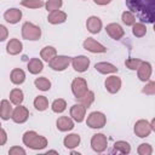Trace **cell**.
Returning <instances> with one entry per match:
<instances>
[{
  "label": "cell",
  "mask_w": 155,
  "mask_h": 155,
  "mask_svg": "<svg viewBox=\"0 0 155 155\" xmlns=\"http://www.w3.org/2000/svg\"><path fill=\"white\" fill-rule=\"evenodd\" d=\"M6 140H7V133L4 128L0 127V145H4L6 143Z\"/></svg>",
  "instance_id": "cell-42"
},
{
  "label": "cell",
  "mask_w": 155,
  "mask_h": 155,
  "mask_svg": "<svg viewBox=\"0 0 155 155\" xmlns=\"http://www.w3.org/2000/svg\"><path fill=\"white\" fill-rule=\"evenodd\" d=\"M105 30H107L108 35L114 40H120L125 35V31H124L122 27L117 23H109L105 27Z\"/></svg>",
  "instance_id": "cell-12"
},
{
  "label": "cell",
  "mask_w": 155,
  "mask_h": 155,
  "mask_svg": "<svg viewBox=\"0 0 155 155\" xmlns=\"http://www.w3.org/2000/svg\"><path fill=\"white\" fill-rule=\"evenodd\" d=\"M137 74L140 81H148L151 76V64L149 62H143L137 68Z\"/></svg>",
  "instance_id": "cell-13"
},
{
  "label": "cell",
  "mask_w": 155,
  "mask_h": 155,
  "mask_svg": "<svg viewBox=\"0 0 155 155\" xmlns=\"http://www.w3.org/2000/svg\"><path fill=\"white\" fill-rule=\"evenodd\" d=\"M114 150L120 154H128L131 151V145L125 140H117L114 143Z\"/></svg>",
  "instance_id": "cell-29"
},
{
  "label": "cell",
  "mask_w": 155,
  "mask_h": 155,
  "mask_svg": "<svg viewBox=\"0 0 155 155\" xmlns=\"http://www.w3.org/2000/svg\"><path fill=\"white\" fill-rule=\"evenodd\" d=\"M56 125H57V128L62 132H67L74 128V121L71 120V117H68V116H59L57 119Z\"/></svg>",
  "instance_id": "cell-18"
},
{
  "label": "cell",
  "mask_w": 155,
  "mask_h": 155,
  "mask_svg": "<svg viewBox=\"0 0 155 155\" xmlns=\"http://www.w3.org/2000/svg\"><path fill=\"white\" fill-rule=\"evenodd\" d=\"M8 154L10 155H25V150L21 147H12L8 150Z\"/></svg>",
  "instance_id": "cell-40"
},
{
  "label": "cell",
  "mask_w": 155,
  "mask_h": 155,
  "mask_svg": "<svg viewBox=\"0 0 155 155\" xmlns=\"http://www.w3.org/2000/svg\"><path fill=\"white\" fill-rule=\"evenodd\" d=\"M22 36L25 40H39L41 36V29L31 22H25L22 25Z\"/></svg>",
  "instance_id": "cell-3"
},
{
  "label": "cell",
  "mask_w": 155,
  "mask_h": 155,
  "mask_svg": "<svg viewBox=\"0 0 155 155\" xmlns=\"http://www.w3.org/2000/svg\"><path fill=\"white\" fill-rule=\"evenodd\" d=\"M8 36V30L5 25L0 24V41H5Z\"/></svg>",
  "instance_id": "cell-41"
},
{
  "label": "cell",
  "mask_w": 155,
  "mask_h": 155,
  "mask_svg": "<svg viewBox=\"0 0 155 155\" xmlns=\"http://www.w3.org/2000/svg\"><path fill=\"white\" fill-rule=\"evenodd\" d=\"M12 111H13V109L11 107L10 101L2 99L0 103V117L2 120H8L12 116Z\"/></svg>",
  "instance_id": "cell-21"
},
{
  "label": "cell",
  "mask_w": 155,
  "mask_h": 155,
  "mask_svg": "<svg viewBox=\"0 0 155 155\" xmlns=\"http://www.w3.org/2000/svg\"><path fill=\"white\" fill-rule=\"evenodd\" d=\"M86 27H87V30L92 34H97L101 31L102 29V21L99 17L97 16H91L87 18V22H86Z\"/></svg>",
  "instance_id": "cell-16"
},
{
  "label": "cell",
  "mask_w": 155,
  "mask_h": 155,
  "mask_svg": "<svg viewBox=\"0 0 155 155\" xmlns=\"http://www.w3.org/2000/svg\"><path fill=\"white\" fill-rule=\"evenodd\" d=\"M0 127H1V124H0Z\"/></svg>",
  "instance_id": "cell-45"
},
{
  "label": "cell",
  "mask_w": 155,
  "mask_h": 155,
  "mask_svg": "<svg viewBox=\"0 0 155 155\" xmlns=\"http://www.w3.org/2000/svg\"><path fill=\"white\" fill-rule=\"evenodd\" d=\"M57 56V51H56V48L54 47H52V46H46V47H44L42 50H41V52H40V57L45 61V62H50L53 57H56Z\"/></svg>",
  "instance_id": "cell-27"
},
{
  "label": "cell",
  "mask_w": 155,
  "mask_h": 155,
  "mask_svg": "<svg viewBox=\"0 0 155 155\" xmlns=\"http://www.w3.org/2000/svg\"><path fill=\"white\" fill-rule=\"evenodd\" d=\"M28 117H29V110L21 104L15 108V110L12 111V116H11V119L16 124H23L28 120Z\"/></svg>",
  "instance_id": "cell-9"
},
{
  "label": "cell",
  "mask_w": 155,
  "mask_h": 155,
  "mask_svg": "<svg viewBox=\"0 0 155 155\" xmlns=\"http://www.w3.org/2000/svg\"><path fill=\"white\" fill-rule=\"evenodd\" d=\"M82 46H84L85 50H87V51H90L92 53H103V52L107 51V47L105 46H103L102 44H99L98 41H96L92 38H87L84 41Z\"/></svg>",
  "instance_id": "cell-10"
},
{
  "label": "cell",
  "mask_w": 155,
  "mask_h": 155,
  "mask_svg": "<svg viewBox=\"0 0 155 155\" xmlns=\"http://www.w3.org/2000/svg\"><path fill=\"white\" fill-rule=\"evenodd\" d=\"M143 93L145 94H155V82L154 81H149L145 87L143 88Z\"/></svg>",
  "instance_id": "cell-39"
},
{
  "label": "cell",
  "mask_w": 155,
  "mask_h": 155,
  "mask_svg": "<svg viewBox=\"0 0 155 155\" xmlns=\"http://www.w3.org/2000/svg\"><path fill=\"white\" fill-rule=\"evenodd\" d=\"M71 65L73 68L79 71V73H84L87 70L88 65H90V58L86 57V56H76V57H73L71 58Z\"/></svg>",
  "instance_id": "cell-11"
},
{
  "label": "cell",
  "mask_w": 155,
  "mask_h": 155,
  "mask_svg": "<svg viewBox=\"0 0 155 155\" xmlns=\"http://www.w3.org/2000/svg\"><path fill=\"white\" fill-rule=\"evenodd\" d=\"M78 99H79L80 104H82V105L87 109V108L91 107V104H92L93 101H94V93H93L92 91H87L82 97H80V98H78Z\"/></svg>",
  "instance_id": "cell-30"
},
{
  "label": "cell",
  "mask_w": 155,
  "mask_h": 155,
  "mask_svg": "<svg viewBox=\"0 0 155 155\" xmlns=\"http://www.w3.org/2000/svg\"><path fill=\"white\" fill-rule=\"evenodd\" d=\"M24 145H27L30 149L34 150H41L47 147V139L40 134H38L35 131H27L23 134L22 138Z\"/></svg>",
  "instance_id": "cell-2"
},
{
  "label": "cell",
  "mask_w": 155,
  "mask_h": 155,
  "mask_svg": "<svg viewBox=\"0 0 155 155\" xmlns=\"http://www.w3.org/2000/svg\"><path fill=\"white\" fill-rule=\"evenodd\" d=\"M94 1V4H97V5H108L111 0H93Z\"/></svg>",
  "instance_id": "cell-43"
},
{
  "label": "cell",
  "mask_w": 155,
  "mask_h": 155,
  "mask_svg": "<svg viewBox=\"0 0 155 155\" xmlns=\"http://www.w3.org/2000/svg\"><path fill=\"white\" fill-rule=\"evenodd\" d=\"M21 5L24 7H28V8H40L45 4L42 0H22Z\"/></svg>",
  "instance_id": "cell-34"
},
{
  "label": "cell",
  "mask_w": 155,
  "mask_h": 155,
  "mask_svg": "<svg viewBox=\"0 0 155 155\" xmlns=\"http://www.w3.org/2000/svg\"><path fill=\"white\" fill-rule=\"evenodd\" d=\"M105 122H107V117L101 111H92L86 120L87 126L91 128H102L105 126Z\"/></svg>",
  "instance_id": "cell-4"
},
{
  "label": "cell",
  "mask_w": 155,
  "mask_h": 155,
  "mask_svg": "<svg viewBox=\"0 0 155 155\" xmlns=\"http://www.w3.org/2000/svg\"><path fill=\"white\" fill-rule=\"evenodd\" d=\"M87 91H88V88H87V82H86L85 79L75 78L73 80V82H71V92H73V94L75 96L76 99L82 97Z\"/></svg>",
  "instance_id": "cell-6"
},
{
  "label": "cell",
  "mask_w": 155,
  "mask_h": 155,
  "mask_svg": "<svg viewBox=\"0 0 155 155\" xmlns=\"http://www.w3.org/2000/svg\"><path fill=\"white\" fill-rule=\"evenodd\" d=\"M80 140H81V138H80L79 134L71 133V134L65 136L63 143H64V147H65L67 149H74V148H76V147L80 144Z\"/></svg>",
  "instance_id": "cell-23"
},
{
  "label": "cell",
  "mask_w": 155,
  "mask_h": 155,
  "mask_svg": "<svg viewBox=\"0 0 155 155\" xmlns=\"http://www.w3.org/2000/svg\"><path fill=\"white\" fill-rule=\"evenodd\" d=\"M85 114H86V108L82 104H74L70 108V116L73 120H75L76 122H81L85 119Z\"/></svg>",
  "instance_id": "cell-15"
},
{
  "label": "cell",
  "mask_w": 155,
  "mask_h": 155,
  "mask_svg": "<svg viewBox=\"0 0 155 155\" xmlns=\"http://www.w3.org/2000/svg\"><path fill=\"white\" fill-rule=\"evenodd\" d=\"M96 70L99 71L101 74H111V73H117V68L111 64V63H108V62H99V63H96L94 65Z\"/></svg>",
  "instance_id": "cell-22"
},
{
  "label": "cell",
  "mask_w": 155,
  "mask_h": 155,
  "mask_svg": "<svg viewBox=\"0 0 155 155\" xmlns=\"http://www.w3.org/2000/svg\"><path fill=\"white\" fill-rule=\"evenodd\" d=\"M137 153H138L139 155H151L153 148H151V145L148 144V143H142V144L138 147Z\"/></svg>",
  "instance_id": "cell-38"
},
{
  "label": "cell",
  "mask_w": 155,
  "mask_h": 155,
  "mask_svg": "<svg viewBox=\"0 0 155 155\" xmlns=\"http://www.w3.org/2000/svg\"><path fill=\"white\" fill-rule=\"evenodd\" d=\"M24 99V94H23V91L19 90V88H13L11 92H10V102L15 105H19L22 104Z\"/></svg>",
  "instance_id": "cell-26"
},
{
  "label": "cell",
  "mask_w": 155,
  "mask_h": 155,
  "mask_svg": "<svg viewBox=\"0 0 155 155\" xmlns=\"http://www.w3.org/2000/svg\"><path fill=\"white\" fill-rule=\"evenodd\" d=\"M63 5V1L62 0H48L45 6H46V10L47 11H54V10H59Z\"/></svg>",
  "instance_id": "cell-36"
},
{
  "label": "cell",
  "mask_w": 155,
  "mask_h": 155,
  "mask_svg": "<svg viewBox=\"0 0 155 155\" xmlns=\"http://www.w3.org/2000/svg\"><path fill=\"white\" fill-rule=\"evenodd\" d=\"M22 48H23V44L18 40V39H11L7 45H6V51L8 54H18L19 52H22Z\"/></svg>",
  "instance_id": "cell-20"
},
{
  "label": "cell",
  "mask_w": 155,
  "mask_h": 155,
  "mask_svg": "<svg viewBox=\"0 0 155 155\" xmlns=\"http://www.w3.org/2000/svg\"><path fill=\"white\" fill-rule=\"evenodd\" d=\"M4 18L10 24H16L22 18V11L18 8H10L4 13Z\"/></svg>",
  "instance_id": "cell-17"
},
{
  "label": "cell",
  "mask_w": 155,
  "mask_h": 155,
  "mask_svg": "<svg viewBox=\"0 0 155 155\" xmlns=\"http://www.w3.org/2000/svg\"><path fill=\"white\" fill-rule=\"evenodd\" d=\"M46 154H58V153H57L56 150H50V151H47Z\"/></svg>",
  "instance_id": "cell-44"
},
{
  "label": "cell",
  "mask_w": 155,
  "mask_h": 155,
  "mask_svg": "<svg viewBox=\"0 0 155 155\" xmlns=\"http://www.w3.org/2000/svg\"><path fill=\"white\" fill-rule=\"evenodd\" d=\"M108 139L103 133H96L91 138V147L96 153H102L107 149Z\"/></svg>",
  "instance_id": "cell-7"
},
{
  "label": "cell",
  "mask_w": 155,
  "mask_h": 155,
  "mask_svg": "<svg viewBox=\"0 0 155 155\" xmlns=\"http://www.w3.org/2000/svg\"><path fill=\"white\" fill-rule=\"evenodd\" d=\"M121 19H122V22H124L126 25H132V24L136 23V17H134V15H133L132 12H130V11L122 12Z\"/></svg>",
  "instance_id": "cell-35"
},
{
  "label": "cell",
  "mask_w": 155,
  "mask_h": 155,
  "mask_svg": "<svg viewBox=\"0 0 155 155\" xmlns=\"http://www.w3.org/2000/svg\"><path fill=\"white\" fill-rule=\"evenodd\" d=\"M126 6L130 12L145 23H154L155 21V0H126Z\"/></svg>",
  "instance_id": "cell-1"
},
{
  "label": "cell",
  "mask_w": 155,
  "mask_h": 155,
  "mask_svg": "<svg viewBox=\"0 0 155 155\" xmlns=\"http://www.w3.org/2000/svg\"><path fill=\"white\" fill-rule=\"evenodd\" d=\"M70 62H71V57H68V56H56V57H53L48 62V65L53 70L62 71V70H64V69L68 68V65L70 64Z\"/></svg>",
  "instance_id": "cell-5"
},
{
  "label": "cell",
  "mask_w": 155,
  "mask_h": 155,
  "mask_svg": "<svg viewBox=\"0 0 155 155\" xmlns=\"http://www.w3.org/2000/svg\"><path fill=\"white\" fill-rule=\"evenodd\" d=\"M34 84H35L36 88L40 90V91H48L51 88V81L47 78H45V76L36 78L35 81H34Z\"/></svg>",
  "instance_id": "cell-28"
},
{
  "label": "cell",
  "mask_w": 155,
  "mask_h": 155,
  "mask_svg": "<svg viewBox=\"0 0 155 155\" xmlns=\"http://www.w3.org/2000/svg\"><path fill=\"white\" fill-rule=\"evenodd\" d=\"M140 63H142V61H140L139 58H127V59L125 61V65H126L128 69H131V70H136V69L139 67Z\"/></svg>",
  "instance_id": "cell-37"
},
{
  "label": "cell",
  "mask_w": 155,
  "mask_h": 155,
  "mask_svg": "<svg viewBox=\"0 0 155 155\" xmlns=\"http://www.w3.org/2000/svg\"><path fill=\"white\" fill-rule=\"evenodd\" d=\"M10 79H11V81H12L15 85H21V84H23L24 80H25V73H24L22 69L16 68V69H13V70L11 71Z\"/></svg>",
  "instance_id": "cell-24"
},
{
  "label": "cell",
  "mask_w": 155,
  "mask_h": 155,
  "mask_svg": "<svg viewBox=\"0 0 155 155\" xmlns=\"http://www.w3.org/2000/svg\"><path fill=\"white\" fill-rule=\"evenodd\" d=\"M136 136L140 137V138H144V137H148L153 128H151V125L150 122H148L147 120H138L136 124H134V128H133Z\"/></svg>",
  "instance_id": "cell-8"
},
{
  "label": "cell",
  "mask_w": 155,
  "mask_h": 155,
  "mask_svg": "<svg viewBox=\"0 0 155 155\" xmlns=\"http://www.w3.org/2000/svg\"><path fill=\"white\" fill-rule=\"evenodd\" d=\"M104 85H105V88H107L108 92H110V93H116V92H119V90H120V87H121V79H120L119 76L111 75V76L107 78Z\"/></svg>",
  "instance_id": "cell-14"
},
{
  "label": "cell",
  "mask_w": 155,
  "mask_h": 155,
  "mask_svg": "<svg viewBox=\"0 0 155 155\" xmlns=\"http://www.w3.org/2000/svg\"><path fill=\"white\" fill-rule=\"evenodd\" d=\"M44 68L42 62L39 58H31L28 62V70L30 74H39Z\"/></svg>",
  "instance_id": "cell-25"
},
{
  "label": "cell",
  "mask_w": 155,
  "mask_h": 155,
  "mask_svg": "<svg viewBox=\"0 0 155 155\" xmlns=\"http://www.w3.org/2000/svg\"><path fill=\"white\" fill-rule=\"evenodd\" d=\"M51 108H52V111H54V113H57V114H58V113H63V111L65 110V108H67V103H65L64 99L58 98V99L53 101Z\"/></svg>",
  "instance_id": "cell-33"
},
{
  "label": "cell",
  "mask_w": 155,
  "mask_h": 155,
  "mask_svg": "<svg viewBox=\"0 0 155 155\" xmlns=\"http://www.w3.org/2000/svg\"><path fill=\"white\" fill-rule=\"evenodd\" d=\"M65 19H67V13L63 11H59V10L51 11L47 17V21L51 24H61V23H64Z\"/></svg>",
  "instance_id": "cell-19"
},
{
  "label": "cell",
  "mask_w": 155,
  "mask_h": 155,
  "mask_svg": "<svg viewBox=\"0 0 155 155\" xmlns=\"http://www.w3.org/2000/svg\"><path fill=\"white\" fill-rule=\"evenodd\" d=\"M132 33H133V35L137 36V38H142V36H144V35L147 34L145 24H143L142 22L132 24Z\"/></svg>",
  "instance_id": "cell-32"
},
{
  "label": "cell",
  "mask_w": 155,
  "mask_h": 155,
  "mask_svg": "<svg viewBox=\"0 0 155 155\" xmlns=\"http://www.w3.org/2000/svg\"><path fill=\"white\" fill-rule=\"evenodd\" d=\"M34 107L39 110V111H44L48 108V99L45 96H38L34 99Z\"/></svg>",
  "instance_id": "cell-31"
}]
</instances>
